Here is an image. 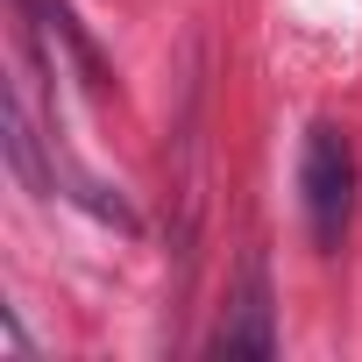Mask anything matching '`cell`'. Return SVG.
<instances>
[{"instance_id":"6da1fadb","label":"cell","mask_w":362,"mask_h":362,"mask_svg":"<svg viewBox=\"0 0 362 362\" xmlns=\"http://www.w3.org/2000/svg\"><path fill=\"white\" fill-rule=\"evenodd\" d=\"M298 192H305V228L313 242L334 256L341 235H348V214H355V149L334 121H320L305 135V156H298Z\"/></svg>"},{"instance_id":"7a4b0ae2","label":"cell","mask_w":362,"mask_h":362,"mask_svg":"<svg viewBox=\"0 0 362 362\" xmlns=\"http://www.w3.org/2000/svg\"><path fill=\"white\" fill-rule=\"evenodd\" d=\"M214 348H221V355H249V362H270V355H277V298H270L263 256L242 263V284H235V298H228V320H221Z\"/></svg>"},{"instance_id":"3957f363","label":"cell","mask_w":362,"mask_h":362,"mask_svg":"<svg viewBox=\"0 0 362 362\" xmlns=\"http://www.w3.org/2000/svg\"><path fill=\"white\" fill-rule=\"evenodd\" d=\"M8 163H15V177H22L29 192H43V199H50L57 177H50V170H43V156H36V128H29V107H22V100H8Z\"/></svg>"}]
</instances>
